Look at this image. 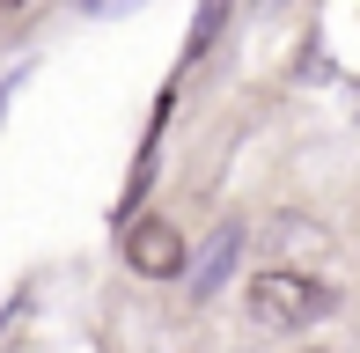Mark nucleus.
<instances>
[{"mask_svg":"<svg viewBox=\"0 0 360 353\" xmlns=\"http://www.w3.org/2000/svg\"><path fill=\"white\" fill-rule=\"evenodd\" d=\"M331 287L323 280H309V272H287V265H272V272H257L250 280V316L265 331H302V324H316V316H331Z\"/></svg>","mask_w":360,"mask_h":353,"instance_id":"obj_1","label":"nucleus"},{"mask_svg":"<svg viewBox=\"0 0 360 353\" xmlns=\"http://www.w3.org/2000/svg\"><path fill=\"white\" fill-rule=\"evenodd\" d=\"M125 265L147 272V280H176L184 272V236L169 221H133L125 229Z\"/></svg>","mask_w":360,"mask_h":353,"instance_id":"obj_2","label":"nucleus"},{"mask_svg":"<svg viewBox=\"0 0 360 353\" xmlns=\"http://www.w3.org/2000/svg\"><path fill=\"white\" fill-rule=\"evenodd\" d=\"M236 258H243V229H236V221H221V229L206 236L199 265H191V287H199V295H221V280L236 272Z\"/></svg>","mask_w":360,"mask_h":353,"instance_id":"obj_3","label":"nucleus"},{"mask_svg":"<svg viewBox=\"0 0 360 353\" xmlns=\"http://www.w3.org/2000/svg\"><path fill=\"white\" fill-rule=\"evenodd\" d=\"M272 243H280V250H309V243H323V229L302 221V214H287V221H272Z\"/></svg>","mask_w":360,"mask_h":353,"instance_id":"obj_4","label":"nucleus"},{"mask_svg":"<svg viewBox=\"0 0 360 353\" xmlns=\"http://www.w3.org/2000/svg\"><path fill=\"white\" fill-rule=\"evenodd\" d=\"M221 15H228V0H206V15H199V23H191V59L206 52V37H214V30H221Z\"/></svg>","mask_w":360,"mask_h":353,"instance_id":"obj_5","label":"nucleus"},{"mask_svg":"<svg viewBox=\"0 0 360 353\" xmlns=\"http://www.w3.org/2000/svg\"><path fill=\"white\" fill-rule=\"evenodd\" d=\"M81 8H89V15H125L133 0H81Z\"/></svg>","mask_w":360,"mask_h":353,"instance_id":"obj_6","label":"nucleus"},{"mask_svg":"<svg viewBox=\"0 0 360 353\" xmlns=\"http://www.w3.org/2000/svg\"><path fill=\"white\" fill-rule=\"evenodd\" d=\"M15 8H22V0H15Z\"/></svg>","mask_w":360,"mask_h":353,"instance_id":"obj_7","label":"nucleus"}]
</instances>
